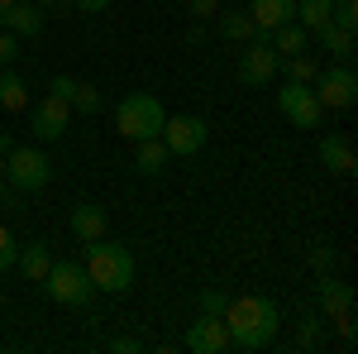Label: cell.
<instances>
[{
  "mask_svg": "<svg viewBox=\"0 0 358 354\" xmlns=\"http://www.w3.org/2000/svg\"><path fill=\"white\" fill-rule=\"evenodd\" d=\"M224 330H229V350H268L277 340V330H282V311H277L273 297H258V292H248V297H229L224 306Z\"/></svg>",
  "mask_w": 358,
  "mask_h": 354,
  "instance_id": "obj_1",
  "label": "cell"
},
{
  "mask_svg": "<svg viewBox=\"0 0 358 354\" xmlns=\"http://www.w3.org/2000/svg\"><path fill=\"white\" fill-rule=\"evenodd\" d=\"M86 273H91V282H96V292H110V297H120V292H129L134 287V254H129V245H115V240H91L86 245Z\"/></svg>",
  "mask_w": 358,
  "mask_h": 354,
  "instance_id": "obj_2",
  "label": "cell"
},
{
  "mask_svg": "<svg viewBox=\"0 0 358 354\" xmlns=\"http://www.w3.org/2000/svg\"><path fill=\"white\" fill-rule=\"evenodd\" d=\"M163 120H167L163 101L148 96V91H129V96L115 106V130L129 139V144H138V139H158L163 135Z\"/></svg>",
  "mask_w": 358,
  "mask_h": 354,
  "instance_id": "obj_3",
  "label": "cell"
},
{
  "mask_svg": "<svg viewBox=\"0 0 358 354\" xmlns=\"http://www.w3.org/2000/svg\"><path fill=\"white\" fill-rule=\"evenodd\" d=\"M43 292H48L57 306H86V301L96 297V282H91V273H86L82 264L62 259V264H53V268H48Z\"/></svg>",
  "mask_w": 358,
  "mask_h": 354,
  "instance_id": "obj_4",
  "label": "cell"
},
{
  "mask_svg": "<svg viewBox=\"0 0 358 354\" xmlns=\"http://www.w3.org/2000/svg\"><path fill=\"white\" fill-rule=\"evenodd\" d=\"M310 91H315V101H320L325 110H354V101H358V72L349 67V62H330V67L315 72Z\"/></svg>",
  "mask_w": 358,
  "mask_h": 354,
  "instance_id": "obj_5",
  "label": "cell"
},
{
  "mask_svg": "<svg viewBox=\"0 0 358 354\" xmlns=\"http://www.w3.org/2000/svg\"><path fill=\"white\" fill-rule=\"evenodd\" d=\"M5 177H10L15 187H24V191H43V187H48V177H53V163H48L43 149H24V144H15V149L5 154Z\"/></svg>",
  "mask_w": 358,
  "mask_h": 354,
  "instance_id": "obj_6",
  "label": "cell"
},
{
  "mask_svg": "<svg viewBox=\"0 0 358 354\" xmlns=\"http://www.w3.org/2000/svg\"><path fill=\"white\" fill-rule=\"evenodd\" d=\"M158 139L167 144V154H172V158H192V154L206 149L210 125H206L201 115H167V120H163V135H158Z\"/></svg>",
  "mask_w": 358,
  "mask_h": 354,
  "instance_id": "obj_7",
  "label": "cell"
},
{
  "mask_svg": "<svg viewBox=\"0 0 358 354\" xmlns=\"http://www.w3.org/2000/svg\"><path fill=\"white\" fill-rule=\"evenodd\" d=\"M273 77H277V53H273V43H268V34L253 29L248 48L239 53V82L263 91V86H273Z\"/></svg>",
  "mask_w": 358,
  "mask_h": 354,
  "instance_id": "obj_8",
  "label": "cell"
},
{
  "mask_svg": "<svg viewBox=\"0 0 358 354\" xmlns=\"http://www.w3.org/2000/svg\"><path fill=\"white\" fill-rule=\"evenodd\" d=\"M277 110L296 125V130H320V120H325V106L315 101V91L306 82H287L277 91Z\"/></svg>",
  "mask_w": 358,
  "mask_h": 354,
  "instance_id": "obj_9",
  "label": "cell"
},
{
  "mask_svg": "<svg viewBox=\"0 0 358 354\" xmlns=\"http://www.w3.org/2000/svg\"><path fill=\"white\" fill-rule=\"evenodd\" d=\"M67 125H72V106H67L62 96H43L38 106L29 110V130H34V139H43V144L62 139Z\"/></svg>",
  "mask_w": 358,
  "mask_h": 354,
  "instance_id": "obj_10",
  "label": "cell"
},
{
  "mask_svg": "<svg viewBox=\"0 0 358 354\" xmlns=\"http://www.w3.org/2000/svg\"><path fill=\"white\" fill-rule=\"evenodd\" d=\"M182 345L192 354H224L229 350V330H224L220 316H201V321H192V330H187Z\"/></svg>",
  "mask_w": 358,
  "mask_h": 354,
  "instance_id": "obj_11",
  "label": "cell"
},
{
  "mask_svg": "<svg viewBox=\"0 0 358 354\" xmlns=\"http://www.w3.org/2000/svg\"><path fill=\"white\" fill-rule=\"evenodd\" d=\"M67 225H72V235L82 240V245H91V240H101L106 230H110V216H106V206H96V201H77L72 206V216H67Z\"/></svg>",
  "mask_w": 358,
  "mask_h": 354,
  "instance_id": "obj_12",
  "label": "cell"
},
{
  "mask_svg": "<svg viewBox=\"0 0 358 354\" xmlns=\"http://www.w3.org/2000/svg\"><path fill=\"white\" fill-rule=\"evenodd\" d=\"M0 29L20 34V39H34L43 34V10L34 0H15V5H0Z\"/></svg>",
  "mask_w": 358,
  "mask_h": 354,
  "instance_id": "obj_13",
  "label": "cell"
},
{
  "mask_svg": "<svg viewBox=\"0 0 358 354\" xmlns=\"http://www.w3.org/2000/svg\"><path fill=\"white\" fill-rule=\"evenodd\" d=\"M320 311L330 316V321H344V316H354V287L349 282H339L330 273H320Z\"/></svg>",
  "mask_w": 358,
  "mask_h": 354,
  "instance_id": "obj_14",
  "label": "cell"
},
{
  "mask_svg": "<svg viewBox=\"0 0 358 354\" xmlns=\"http://www.w3.org/2000/svg\"><path fill=\"white\" fill-rule=\"evenodd\" d=\"M248 20H253V29L273 34L277 25L296 20V0H253V5H248Z\"/></svg>",
  "mask_w": 358,
  "mask_h": 354,
  "instance_id": "obj_15",
  "label": "cell"
},
{
  "mask_svg": "<svg viewBox=\"0 0 358 354\" xmlns=\"http://www.w3.org/2000/svg\"><path fill=\"white\" fill-rule=\"evenodd\" d=\"M320 163L330 168V172H339V177H349V172L358 168L349 135H325V139H320Z\"/></svg>",
  "mask_w": 358,
  "mask_h": 354,
  "instance_id": "obj_16",
  "label": "cell"
},
{
  "mask_svg": "<svg viewBox=\"0 0 358 354\" xmlns=\"http://www.w3.org/2000/svg\"><path fill=\"white\" fill-rule=\"evenodd\" d=\"M167 163H172V154H167L163 139H138L134 144V172L138 177H158Z\"/></svg>",
  "mask_w": 358,
  "mask_h": 354,
  "instance_id": "obj_17",
  "label": "cell"
},
{
  "mask_svg": "<svg viewBox=\"0 0 358 354\" xmlns=\"http://www.w3.org/2000/svg\"><path fill=\"white\" fill-rule=\"evenodd\" d=\"M268 43H273V53H277V57L306 53V48H310V29L296 25V20H287V25H277L273 34H268Z\"/></svg>",
  "mask_w": 358,
  "mask_h": 354,
  "instance_id": "obj_18",
  "label": "cell"
},
{
  "mask_svg": "<svg viewBox=\"0 0 358 354\" xmlns=\"http://www.w3.org/2000/svg\"><path fill=\"white\" fill-rule=\"evenodd\" d=\"M15 264L24 268L29 282H43V278H48V268H53V254H48V245H43V240H34V245H24L20 254H15Z\"/></svg>",
  "mask_w": 358,
  "mask_h": 354,
  "instance_id": "obj_19",
  "label": "cell"
},
{
  "mask_svg": "<svg viewBox=\"0 0 358 354\" xmlns=\"http://www.w3.org/2000/svg\"><path fill=\"white\" fill-rule=\"evenodd\" d=\"M315 39H320V48H325V53L330 57H339V62H349V57H354V29H344V25H320L315 29Z\"/></svg>",
  "mask_w": 358,
  "mask_h": 354,
  "instance_id": "obj_20",
  "label": "cell"
},
{
  "mask_svg": "<svg viewBox=\"0 0 358 354\" xmlns=\"http://www.w3.org/2000/svg\"><path fill=\"white\" fill-rule=\"evenodd\" d=\"M215 29H220L224 43H248V39H253L248 10H215Z\"/></svg>",
  "mask_w": 358,
  "mask_h": 354,
  "instance_id": "obj_21",
  "label": "cell"
},
{
  "mask_svg": "<svg viewBox=\"0 0 358 354\" xmlns=\"http://www.w3.org/2000/svg\"><path fill=\"white\" fill-rule=\"evenodd\" d=\"M277 72H287V82H315V72H320V62L310 53H292V57H277Z\"/></svg>",
  "mask_w": 358,
  "mask_h": 354,
  "instance_id": "obj_22",
  "label": "cell"
},
{
  "mask_svg": "<svg viewBox=\"0 0 358 354\" xmlns=\"http://www.w3.org/2000/svg\"><path fill=\"white\" fill-rule=\"evenodd\" d=\"M334 20V0H296V25H306L310 34Z\"/></svg>",
  "mask_w": 358,
  "mask_h": 354,
  "instance_id": "obj_23",
  "label": "cell"
},
{
  "mask_svg": "<svg viewBox=\"0 0 358 354\" xmlns=\"http://www.w3.org/2000/svg\"><path fill=\"white\" fill-rule=\"evenodd\" d=\"M29 91H24V77H15V72H0V106L5 110H24Z\"/></svg>",
  "mask_w": 358,
  "mask_h": 354,
  "instance_id": "obj_24",
  "label": "cell"
},
{
  "mask_svg": "<svg viewBox=\"0 0 358 354\" xmlns=\"http://www.w3.org/2000/svg\"><path fill=\"white\" fill-rule=\"evenodd\" d=\"M72 110H82V115H96L101 110V86L91 82H77V91H72V101H67Z\"/></svg>",
  "mask_w": 358,
  "mask_h": 354,
  "instance_id": "obj_25",
  "label": "cell"
},
{
  "mask_svg": "<svg viewBox=\"0 0 358 354\" xmlns=\"http://www.w3.org/2000/svg\"><path fill=\"white\" fill-rule=\"evenodd\" d=\"M196 306H201V316H224V306H229V292H220V287H206V292L196 297Z\"/></svg>",
  "mask_w": 358,
  "mask_h": 354,
  "instance_id": "obj_26",
  "label": "cell"
},
{
  "mask_svg": "<svg viewBox=\"0 0 358 354\" xmlns=\"http://www.w3.org/2000/svg\"><path fill=\"white\" fill-rule=\"evenodd\" d=\"M20 201H24V187H15L10 177H0V211H20Z\"/></svg>",
  "mask_w": 358,
  "mask_h": 354,
  "instance_id": "obj_27",
  "label": "cell"
},
{
  "mask_svg": "<svg viewBox=\"0 0 358 354\" xmlns=\"http://www.w3.org/2000/svg\"><path fill=\"white\" fill-rule=\"evenodd\" d=\"M15 254H20V245H15L10 225H0V273H5V268H15Z\"/></svg>",
  "mask_w": 358,
  "mask_h": 354,
  "instance_id": "obj_28",
  "label": "cell"
},
{
  "mask_svg": "<svg viewBox=\"0 0 358 354\" xmlns=\"http://www.w3.org/2000/svg\"><path fill=\"white\" fill-rule=\"evenodd\" d=\"M334 25L358 29V0H334Z\"/></svg>",
  "mask_w": 358,
  "mask_h": 354,
  "instance_id": "obj_29",
  "label": "cell"
},
{
  "mask_svg": "<svg viewBox=\"0 0 358 354\" xmlns=\"http://www.w3.org/2000/svg\"><path fill=\"white\" fill-rule=\"evenodd\" d=\"M20 57V34H10V29H0V67H10Z\"/></svg>",
  "mask_w": 358,
  "mask_h": 354,
  "instance_id": "obj_30",
  "label": "cell"
},
{
  "mask_svg": "<svg viewBox=\"0 0 358 354\" xmlns=\"http://www.w3.org/2000/svg\"><path fill=\"white\" fill-rule=\"evenodd\" d=\"M72 91H77V77H67V72H57L48 86V96H62V101H72Z\"/></svg>",
  "mask_w": 358,
  "mask_h": 354,
  "instance_id": "obj_31",
  "label": "cell"
},
{
  "mask_svg": "<svg viewBox=\"0 0 358 354\" xmlns=\"http://www.w3.org/2000/svg\"><path fill=\"white\" fill-rule=\"evenodd\" d=\"M187 10H192L196 20H215V10H220V0H187Z\"/></svg>",
  "mask_w": 358,
  "mask_h": 354,
  "instance_id": "obj_32",
  "label": "cell"
},
{
  "mask_svg": "<svg viewBox=\"0 0 358 354\" xmlns=\"http://www.w3.org/2000/svg\"><path fill=\"white\" fill-rule=\"evenodd\" d=\"M310 264H315L320 273H330V268H334V249H325V245H320V249H310Z\"/></svg>",
  "mask_w": 358,
  "mask_h": 354,
  "instance_id": "obj_33",
  "label": "cell"
},
{
  "mask_svg": "<svg viewBox=\"0 0 358 354\" xmlns=\"http://www.w3.org/2000/svg\"><path fill=\"white\" fill-rule=\"evenodd\" d=\"M72 5H77L82 15H106V10H110V0H72Z\"/></svg>",
  "mask_w": 358,
  "mask_h": 354,
  "instance_id": "obj_34",
  "label": "cell"
},
{
  "mask_svg": "<svg viewBox=\"0 0 358 354\" xmlns=\"http://www.w3.org/2000/svg\"><path fill=\"white\" fill-rule=\"evenodd\" d=\"M110 350H115V354H134L138 340H134V335H120V340H110Z\"/></svg>",
  "mask_w": 358,
  "mask_h": 354,
  "instance_id": "obj_35",
  "label": "cell"
},
{
  "mask_svg": "<svg viewBox=\"0 0 358 354\" xmlns=\"http://www.w3.org/2000/svg\"><path fill=\"white\" fill-rule=\"evenodd\" d=\"M187 43H192V48H201V43H206V25H192V29H187Z\"/></svg>",
  "mask_w": 358,
  "mask_h": 354,
  "instance_id": "obj_36",
  "label": "cell"
},
{
  "mask_svg": "<svg viewBox=\"0 0 358 354\" xmlns=\"http://www.w3.org/2000/svg\"><path fill=\"white\" fill-rule=\"evenodd\" d=\"M301 345H315V316H306V321H301Z\"/></svg>",
  "mask_w": 358,
  "mask_h": 354,
  "instance_id": "obj_37",
  "label": "cell"
},
{
  "mask_svg": "<svg viewBox=\"0 0 358 354\" xmlns=\"http://www.w3.org/2000/svg\"><path fill=\"white\" fill-rule=\"evenodd\" d=\"M34 5H38V10H53V5H62V0H34Z\"/></svg>",
  "mask_w": 358,
  "mask_h": 354,
  "instance_id": "obj_38",
  "label": "cell"
},
{
  "mask_svg": "<svg viewBox=\"0 0 358 354\" xmlns=\"http://www.w3.org/2000/svg\"><path fill=\"white\" fill-rule=\"evenodd\" d=\"M0 177H5V154H0Z\"/></svg>",
  "mask_w": 358,
  "mask_h": 354,
  "instance_id": "obj_39",
  "label": "cell"
},
{
  "mask_svg": "<svg viewBox=\"0 0 358 354\" xmlns=\"http://www.w3.org/2000/svg\"><path fill=\"white\" fill-rule=\"evenodd\" d=\"M0 5H15V0H0Z\"/></svg>",
  "mask_w": 358,
  "mask_h": 354,
  "instance_id": "obj_40",
  "label": "cell"
}]
</instances>
